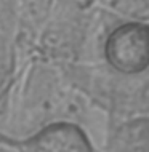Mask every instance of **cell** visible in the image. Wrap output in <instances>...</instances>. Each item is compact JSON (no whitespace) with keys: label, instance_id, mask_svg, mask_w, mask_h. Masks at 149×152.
I'll return each mask as SVG.
<instances>
[{"label":"cell","instance_id":"1","mask_svg":"<svg viewBox=\"0 0 149 152\" xmlns=\"http://www.w3.org/2000/svg\"><path fill=\"white\" fill-rule=\"evenodd\" d=\"M106 56L119 72L144 71L149 66V26L128 23L114 29L106 42Z\"/></svg>","mask_w":149,"mask_h":152},{"label":"cell","instance_id":"2","mask_svg":"<svg viewBox=\"0 0 149 152\" xmlns=\"http://www.w3.org/2000/svg\"><path fill=\"white\" fill-rule=\"evenodd\" d=\"M11 147L16 152H93L85 131L68 120L48 123L15 139Z\"/></svg>","mask_w":149,"mask_h":152}]
</instances>
